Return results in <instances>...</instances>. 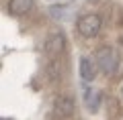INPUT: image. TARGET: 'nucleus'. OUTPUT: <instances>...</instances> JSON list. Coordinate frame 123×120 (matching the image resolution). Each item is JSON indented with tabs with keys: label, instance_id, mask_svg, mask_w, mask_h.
I'll return each mask as SVG.
<instances>
[{
	"label": "nucleus",
	"instance_id": "obj_4",
	"mask_svg": "<svg viewBox=\"0 0 123 120\" xmlns=\"http://www.w3.org/2000/svg\"><path fill=\"white\" fill-rule=\"evenodd\" d=\"M64 47H66V37H64V33H55V35H51V37L45 41L43 51L47 53V55H57V53H62Z\"/></svg>",
	"mask_w": 123,
	"mask_h": 120
},
{
	"label": "nucleus",
	"instance_id": "obj_1",
	"mask_svg": "<svg viewBox=\"0 0 123 120\" xmlns=\"http://www.w3.org/2000/svg\"><path fill=\"white\" fill-rule=\"evenodd\" d=\"M97 65L103 73L113 75L119 67V55L113 47H101L97 51Z\"/></svg>",
	"mask_w": 123,
	"mask_h": 120
},
{
	"label": "nucleus",
	"instance_id": "obj_6",
	"mask_svg": "<svg viewBox=\"0 0 123 120\" xmlns=\"http://www.w3.org/2000/svg\"><path fill=\"white\" fill-rule=\"evenodd\" d=\"M35 4V0H10L8 2V12L14 16H25Z\"/></svg>",
	"mask_w": 123,
	"mask_h": 120
},
{
	"label": "nucleus",
	"instance_id": "obj_2",
	"mask_svg": "<svg viewBox=\"0 0 123 120\" xmlns=\"http://www.w3.org/2000/svg\"><path fill=\"white\" fill-rule=\"evenodd\" d=\"M101 25L103 21L98 14H84L78 21V33L82 37H97L98 31H101Z\"/></svg>",
	"mask_w": 123,
	"mask_h": 120
},
{
	"label": "nucleus",
	"instance_id": "obj_3",
	"mask_svg": "<svg viewBox=\"0 0 123 120\" xmlns=\"http://www.w3.org/2000/svg\"><path fill=\"white\" fill-rule=\"evenodd\" d=\"M82 100H84V106H86L88 112H97L98 106H101V92L82 83Z\"/></svg>",
	"mask_w": 123,
	"mask_h": 120
},
{
	"label": "nucleus",
	"instance_id": "obj_8",
	"mask_svg": "<svg viewBox=\"0 0 123 120\" xmlns=\"http://www.w3.org/2000/svg\"><path fill=\"white\" fill-rule=\"evenodd\" d=\"M49 14H51L53 18H57V21H66L72 14V10L66 8V6H51V8H49Z\"/></svg>",
	"mask_w": 123,
	"mask_h": 120
},
{
	"label": "nucleus",
	"instance_id": "obj_5",
	"mask_svg": "<svg viewBox=\"0 0 123 120\" xmlns=\"http://www.w3.org/2000/svg\"><path fill=\"white\" fill-rule=\"evenodd\" d=\"M74 112V102L70 98H57L53 102V116L55 118H68Z\"/></svg>",
	"mask_w": 123,
	"mask_h": 120
},
{
	"label": "nucleus",
	"instance_id": "obj_9",
	"mask_svg": "<svg viewBox=\"0 0 123 120\" xmlns=\"http://www.w3.org/2000/svg\"><path fill=\"white\" fill-rule=\"evenodd\" d=\"M121 98H123V86H121Z\"/></svg>",
	"mask_w": 123,
	"mask_h": 120
},
{
	"label": "nucleus",
	"instance_id": "obj_7",
	"mask_svg": "<svg viewBox=\"0 0 123 120\" xmlns=\"http://www.w3.org/2000/svg\"><path fill=\"white\" fill-rule=\"evenodd\" d=\"M80 75H82L84 82H92L97 77V69H94V65H92V61L88 57H82L80 59Z\"/></svg>",
	"mask_w": 123,
	"mask_h": 120
}]
</instances>
